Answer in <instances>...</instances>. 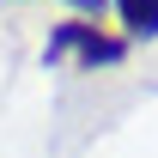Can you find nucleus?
Returning a JSON list of instances; mask_svg holds the SVG:
<instances>
[{"label": "nucleus", "instance_id": "obj_1", "mask_svg": "<svg viewBox=\"0 0 158 158\" xmlns=\"http://www.w3.org/2000/svg\"><path fill=\"white\" fill-rule=\"evenodd\" d=\"M122 55H128V37H110V31H98V24H85V19L55 24L49 43H43V61L49 67H85V73L116 67Z\"/></svg>", "mask_w": 158, "mask_h": 158}, {"label": "nucleus", "instance_id": "obj_2", "mask_svg": "<svg viewBox=\"0 0 158 158\" xmlns=\"http://www.w3.org/2000/svg\"><path fill=\"white\" fill-rule=\"evenodd\" d=\"M116 6V19L128 24V37H158V0H110Z\"/></svg>", "mask_w": 158, "mask_h": 158}, {"label": "nucleus", "instance_id": "obj_3", "mask_svg": "<svg viewBox=\"0 0 158 158\" xmlns=\"http://www.w3.org/2000/svg\"><path fill=\"white\" fill-rule=\"evenodd\" d=\"M67 6H79V12H103L110 0H67Z\"/></svg>", "mask_w": 158, "mask_h": 158}]
</instances>
